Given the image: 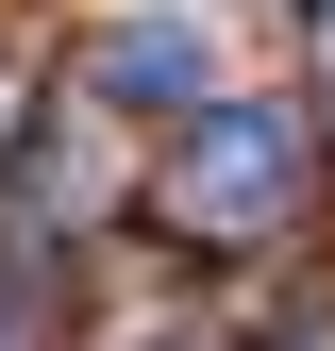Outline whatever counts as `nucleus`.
<instances>
[{
  "label": "nucleus",
  "instance_id": "obj_1",
  "mask_svg": "<svg viewBox=\"0 0 335 351\" xmlns=\"http://www.w3.org/2000/svg\"><path fill=\"white\" fill-rule=\"evenodd\" d=\"M168 201H185L201 234H268V217L302 201V117L285 101H201L185 151H168Z\"/></svg>",
  "mask_w": 335,
  "mask_h": 351
},
{
  "label": "nucleus",
  "instance_id": "obj_2",
  "mask_svg": "<svg viewBox=\"0 0 335 351\" xmlns=\"http://www.w3.org/2000/svg\"><path fill=\"white\" fill-rule=\"evenodd\" d=\"M84 84L135 101V117H201V101H218V34H201V17H117L101 51H84Z\"/></svg>",
  "mask_w": 335,
  "mask_h": 351
}]
</instances>
